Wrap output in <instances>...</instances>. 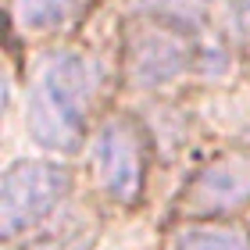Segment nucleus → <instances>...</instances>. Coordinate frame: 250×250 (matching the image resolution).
Masks as SVG:
<instances>
[{"instance_id":"f257e3e1","label":"nucleus","mask_w":250,"mask_h":250,"mask_svg":"<svg viewBox=\"0 0 250 250\" xmlns=\"http://www.w3.org/2000/svg\"><path fill=\"white\" fill-rule=\"evenodd\" d=\"M104 86V68L79 47H54L32 61L25 83V132L54 154H72L86 140V118Z\"/></svg>"},{"instance_id":"f03ea898","label":"nucleus","mask_w":250,"mask_h":250,"mask_svg":"<svg viewBox=\"0 0 250 250\" xmlns=\"http://www.w3.org/2000/svg\"><path fill=\"white\" fill-rule=\"evenodd\" d=\"M86 168L107 200L132 208L143 193V172H146L143 129L129 115L104 118L86 140Z\"/></svg>"},{"instance_id":"7ed1b4c3","label":"nucleus","mask_w":250,"mask_h":250,"mask_svg":"<svg viewBox=\"0 0 250 250\" xmlns=\"http://www.w3.org/2000/svg\"><path fill=\"white\" fill-rule=\"evenodd\" d=\"M68 189H72L68 168L54 161H36V157L15 161L0 183V232H4V240L36 232L64 204Z\"/></svg>"},{"instance_id":"20e7f679","label":"nucleus","mask_w":250,"mask_h":250,"mask_svg":"<svg viewBox=\"0 0 250 250\" xmlns=\"http://www.w3.org/2000/svg\"><path fill=\"white\" fill-rule=\"evenodd\" d=\"M197 64V47L172 21H136L125 40V79L132 89H165Z\"/></svg>"},{"instance_id":"39448f33","label":"nucleus","mask_w":250,"mask_h":250,"mask_svg":"<svg viewBox=\"0 0 250 250\" xmlns=\"http://www.w3.org/2000/svg\"><path fill=\"white\" fill-rule=\"evenodd\" d=\"M250 204V150H232L204 165L186 186L179 211L193 222H214Z\"/></svg>"},{"instance_id":"423d86ee","label":"nucleus","mask_w":250,"mask_h":250,"mask_svg":"<svg viewBox=\"0 0 250 250\" xmlns=\"http://www.w3.org/2000/svg\"><path fill=\"white\" fill-rule=\"evenodd\" d=\"M83 0H11V18L25 36H43L68 25Z\"/></svg>"},{"instance_id":"0eeeda50","label":"nucleus","mask_w":250,"mask_h":250,"mask_svg":"<svg viewBox=\"0 0 250 250\" xmlns=\"http://www.w3.org/2000/svg\"><path fill=\"white\" fill-rule=\"evenodd\" d=\"M165 250H250V240L240 229H232V225L186 222L168 236Z\"/></svg>"},{"instance_id":"6e6552de","label":"nucleus","mask_w":250,"mask_h":250,"mask_svg":"<svg viewBox=\"0 0 250 250\" xmlns=\"http://www.w3.org/2000/svg\"><path fill=\"white\" fill-rule=\"evenodd\" d=\"M225 36L240 47H250V0H229L225 7Z\"/></svg>"}]
</instances>
